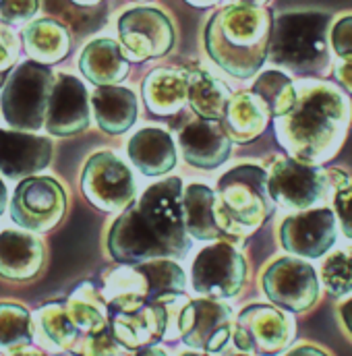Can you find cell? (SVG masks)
I'll list each match as a JSON object with an SVG mask.
<instances>
[{
  "instance_id": "30",
  "label": "cell",
  "mask_w": 352,
  "mask_h": 356,
  "mask_svg": "<svg viewBox=\"0 0 352 356\" xmlns=\"http://www.w3.org/2000/svg\"><path fill=\"white\" fill-rule=\"evenodd\" d=\"M23 44L27 54L42 65H54L63 60L71 50L67 27L52 19H40L27 25L23 29Z\"/></svg>"
},
{
  "instance_id": "14",
  "label": "cell",
  "mask_w": 352,
  "mask_h": 356,
  "mask_svg": "<svg viewBox=\"0 0 352 356\" xmlns=\"http://www.w3.org/2000/svg\"><path fill=\"white\" fill-rule=\"evenodd\" d=\"M67 195L61 182L50 177H27L10 201L13 220L33 232L52 230L65 216Z\"/></svg>"
},
{
  "instance_id": "50",
  "label": "cell",
  "mask_w": 352,
  "mask_h": 356,
  "mask_svg": "<svg viewBox=\"0 0 352 356\" xmlns=\"http://www.w3.org/2000/svg\"><path fill=\"white\" fill-rule=\"evenodd\" d=\"M71 2H75V4H79V6H93V4H97V2H102V0H71Z\"/></svg>"
},
{
  "instance_id": "1",
  "label": "cell",
  "mask_w": 352,
  "mask_h": 356,
  "mask_svg": "<svg viewBox=\"0 0 352 356\" xmlns=\"http://www.w3.org/2000/svg\"><path fill=\"white\" fill-rule=\"evenodd\" d=\"M352 106L346 91L326 81L298 88L294 108L275 118V137L286 154L309 166H323L344 145Z\"/></svg>"
},
{
  "instance_id": "15",
  "label": "cell",
  "mask_w": 352,
  "mask_h": 356,
  "mask_svg": "<svg viewBox=\"0 0 352 356\" xmlns=\"http://www.w3.org/2000/svg\"><path fill=\"white\" fill-rule=\"evenodd\" d=\"M284 251L301 259L323 257L338 238V220L330 207H313L288 216L278 230Z\"/></svg>"
},
{
  "instance_id": "32",
  "label": "cell",
  "mask_w": 352,
  "mask_h": 356,
  "mask_svg": "<svg viewBox=\"0 0 352 356\" xmlns=\"http://www.w3.org/2000/svg\"><path fill=\"white\" fill-rule=\"evenodd\" d=\"M65 305L73 323L81 330L83 336L110 327V309L102 294V288H97L95 284H79Z\"/></svg>"
},
{
  "instance_id": "38",
  "label": "cell",
  "mask_w": 352,
  "mask_h": 356,
  "mask_svg": "<svg viewBox=\"0 0 352 356\" xmlns=\"http://www.w3.org/2000/svg\"><path fill=\"white\" fill-rule=\"evenodd\" d=\"M330 44L338 58L352 60V15L340 17L330 29Z\"/></svg>"
},
{
  "instance_id": "11",
  "label": "cell",
  "mask_w": 352,
  "mask_h": 356,
  "mask_svg": "<svg viewBox=\"0 0 352 356\" xmlns=\"http://www.w3.org/2000/svg\"><path fill=\"white\" fill-rule=\"evenodd\" d=\"M262 290L278 309L307 313L321 296V277L301 257H278L262 273Z\"/></svg>"
},
{
  "instance_id": "22",
  "label": "cell",
  "mask_w": 352,
  "mask_h": 356,
  "mask_svg": "<svg viewBox=\"0 0 352 356\" xmlns=\"http://www.w3.org/2000/svg\"><path fill=\"white\" fill-rule=\"evenodd\" d=\"M135 168L145 177L168 175L176 166V145L173 135L162 127H145L137 131L127 145Z\"/></svg>"
},
{
  "instance_id": "17",
  "label": "cell",
  "mask_w": 352,
  "mask_h": 356,
  "mask_svg": "<svg viewBox=\"0 0 352 356\" xmlns=\"http://www.w3.org/2000/svg\"><path fill=\"white\" fill-rule=\"evenodd\" d=\"M180 298L170 302H147L135 311L110 313L112 334L131 350L158 346L170 338V311Z\"/></svg>"
},
{
  "instance_id": "3",
  "label": "cell",
  "mask_w": 352,
  "mask_h": 356,
  "mask_svg": "<svg viewBox=\"0 0 352 356\" xmlns=\"http://www.w3.org/2000/svg\"><path fill=\"white\" fill-rule=\"evenodd\" d=\"M330 23L321 10H294L273 19L269 60L294 75L321 77L330 71Z\"/></svg>"
},
{
  "instance_id": "36",
  "label": "cell",
  "mask_w": 352,
  "mask_h": 356,
  "mask_svg": "<svg viewBox=\"0 0 352 356\" xmlns=\"http://www.w3.org/2000/svg\"><path fill=\"white\" fill-rule=\"evenodd\" d=\"M319 277L332 296H346L352 292V247H344L326 257Z\"/></svg>"
},
{
  "instance_id": "42",
  "label": "cell",
  "mask_w": 352,
  "mask_h": 356,
  "mask_svg": "<svg viewBox=\"0 0 352 356\" xmlns=\"http://www.w3.org/2000/svg\"><path fill=\"white\" fill-rule=\"evenodd\" d=\"M334 75H336L338 83L344 88V91L352 93V60H342L340 65H336Z\"/></svg>"
},
{
  "instance_id": "7",
  "label": "cell",
  "mask_w": 352,
  "mask_h": 356,
  "mask_svg": "<svg viewBox=\"0 0 352 356\" xmlns=\"http://www.w3.org/2000/svg\"><path fill=\"white\" fill-rule=\"evenodd\" d=\"M182 195V180L170 177L147 186L137 203L143 220L170 251L173 259L184 257L191 249V238L184 224Z\"/></svg>"
},
{
  "instance_id": "27",
  "label": "cell",
  "mask_w": 352,
  "mask_h": 356,
  "mask_svg": "<svg viewBox=\"0 0 352 356\" xmlns=\"http://www.w3.org/2000/svg\"><path fill=\"white\" fill-rule=\"evenodd\" d=\"M102 294L110 313H127L147 305V277L139 266H120L106 273Z\"/></svg>"
},
{
  "instance_id": "51",
  "label": "cell",
  "mask_w": 352,
  "mask_h": 356,
  "mask_svg": "<svg viewBox=\"0 0 352 356\" xmlns=\"http://www.w3.org/2000/svg\"><path fill=\"white\" fill-rule=\"evenodd\" d=\"M180 356H209V355H205V353H184V355H180Z\"/></svg>"
},
{
  "instance_id": "49",
  "label": "cell",
  "mask_w": 352,
  "mask_h": 356,
  "mask_svg": "<svg viewBox=\"0 0 352 356\" xmlns=\"http://www.w3.org/2000/svg\"><path fill=\"white\" fill-rule=\"evenodd\" d=\"M237 4H251V6H264L269 0H234Z\"/></svg>"
},
{
  "instance_id": "39",
  "label": "cell",
  "mask_w": 352,
  "mask_h": 356,
  "mask_svg": "<svg viewBox=\"0 0 352 356\" xmlns=\"http://www.w3.org/2000/svg\"><path fill=\"white\" fill-rule=\"evenodd\" d=\"M38 0H0V21L8 25L25 23L38 13Z\"/></svg>"
},
{
  "instance_id": "48",
  "label": "cell",
  "mask_w": 352,
  "mask_h": 356,
  "mask_svg": "<svg viewBox=\"0 0 352 356\" xmlns=\"http://www.w3.org/2000/svg\"><path fill=\"white\" fill-rule=\"evenodd\" d=\"M4 207H6V186H4V182L0 180V216H2V211H4Z\"/></svg>"
},
{
  "instance_id": "37",
  "label": "cell",
  "mask_w": 352,
  "mask_h": 356,
  "mask_svg": "<svg viewBox=\"0 0 352 356\" xmlns=\"http://www.w3.org/2000/svg\"><path fill=\"white\" fill-rule=\"evenodd\" d=\"M133 353L135 350L127 348L110 327L83 336L75 348V355L81 356H133Z\"/></svg>"
},
{
  "instance_id": "24",
  "label": "cell",
  "mask_w": 352,
  "mask_h": 356,
  "mask_svg": "<svg viewBox=\"0 0 352 356\" xmlns=\"http://www.w3.org/2000/svg\"><path fill=\"white\" fill-rule=\"evenodd\" d=\"M81 73L93 86H118L129 75V58L114 40H93L81 52Z\"/></svg>"
},
{
  "instance_id": "40",
  "label": "cell",
  "mask_w": 352,
  "mask_h": 356,
  "mask_svg": "<svg viewBox=\"0 0 352 356\" xmlns=\"http://www.w3.org/2000/svg\"><path fill=\"white\" fill-rule=\"evenodd\" d=\"M334 213L342 234L352 241V184H346L334 195Z\"/></svg>"
},
{
  "instance_id": "6",
  "label": "cell",
  "mask_w": 352,
  "mask_h": 356,
  "mask_svg": "<svg viewBox=\"0 0 352 356\" xmlns=\"http://www.w3.org/2000/svg\"><path fill=\"white\" fill-rule=\"evenodd\" d=\"M54 79L52 71L35 60L13 69L0 91V112L10 129L27 133L46 124Z\"/></svg>"
},
{
  "instance_id": "31",
  "label": "cell",
  "mask_w": 352,
  "mask_h": 356,
  "mask_svg": "<svg viewBox=\"0 0 352 356\" xmlns=\"http://www.w3.org/2000/svg\"><path fill=\"white\" fill-rule=\"evenodd\" d=\"M228 88L203 69L189 73V104L201 120H224L228 104Z\"/></svg>"
},
{
  "instance_id": "29",
  "label": "cell",
  "mask_w": 352,
  "mask_h": 356,
  "mask_svg": "<svg viewBox=\"0 0 352 356\" xmlns=\"http://www.w3.org/2000/svg\"><path fill=\"white\" fill-rule=\"evenodd\" d=\"M182 201L189 236L197 241H218L224 236L216 216V191L195 182L184 188Z\"/></svg>"
},
{
  "instance_id": "12",
  "label": "cell",
  "mask_w": 352,
  "mask_h": 356,
  "mask_svg": "<svg viewBox=\"0 0 352 356\" xmlns=\"http://www.w3.org/2000/svg\"><path fill=\"white\" fill-rule=\"evenodd\" d=\"M118 38L127 58L143 63L168 54L175 46L176 33L173 21L160 8L135 6L120 15Z\"/></svg>"
},
{
  "instance_id": "47",
  "label": "cell",
  "mask_w": 352,
  "mask_h": 356,
  "mask_svg": "<svg viewBox=\"0 0 352 356\" xmlns=\"http://www.w3.org/2000/svg\"><path fill=\"white\" fill-rule=\"evenodd\" d=\"M189 4H193V6H199V8H203V6H211V4H218L220 0H186Z\"/></svg>"
},
{
  "instance_id": "8",
  "label": "cell",
  "mask_w": 352,
  "mask_h": 356,
  "mask_svg": "<svg viewBox=\"0 0 352 356\" xmlns=\"http://www.w3.org/2000/svg\"><path fill=\"white\" fill-rule=\"evenodd\" d=\"M232 309L216 298L186 300L176 317L180 340L189 348L209 356L224 355L232 346Z\"/></svg>"
},
{
  "instance_id": "5",
  "label": "cell",
  "mask_w": 352,
  "mask_h": 356,
  "mask_svg": "<svg viewBox=\"0 0 352 356\" xmlns=\"http://www.w3.org/2000/svg\"><path fill=\"white\" fill-rule=\"evenodd\" d=\"M269 191L278 205L290 211L313 209L328 197L344 188L349 177L342 170H323L319 166H309L303 162L286 158H273L269 168Z\"/></svg>"
},
{
  "instance_id": "21",
  "label": "cell",
  "mask_w": 352,
  "mask_h": 356,
  "mask_svg": "<svg viewBox=\"0 0 352 356\" xmlns=\"http://www.w3.org/2000/svg\"><path fill=\"white\" fill-rule=\"evenodd\" d=\"M44 245L38 236L23 230L0 232V277L8 282H27L44 266Z\"/></svg>"
},
{
  "instance_id": "26",
  "label": "cell",
  "mask_w": 352,
  "mask_h": 356,
  "mask_svg": "<svg viewBox=\"0 0 352 356\" xmlns=\"http://www.w3.org/2000/svg\"><path fill=\"white\" fill-rule=\"evenodd\" d=\"M143 99L156 116L180 112L189 102V73L180 69H156L143 81Z\"/></svg>"
},
{
  "instance_id": "13",
  "label": "cell",
  "mask_w": 352,
  "mask_h": 356,
  "mask_svg": "<svg viewBox=\"0 0 352 356\" xmlns=\"http://www.w3.org/2000/svg\"><path fill=\"white\" fill-rule=\"evenodd\" d=\"M81 188L89 203L104 211H125L137 195L131 168L112 152H97L89 158L81 175Z\"/></svg>"
},
{
  "instance_id": "43",
  "label": "cell",
  "mask_w": 352,
  "mask_h": 356,
  "mask_svg": "<svg viewBox=\"0 0 352 356\" xmlns=\"http://www.w3.org/2000/svg\"><path fill=\"white\" fill-rule=\"evenodd\" d=\"M338 317H340L342 327L346 330V334L352 338V296L338 307Z\"/></svg>"
},
{
  "instance_id": "28",
  "label": "cell",
  "mask_w": 352,
  "mask_h": 356,
  "mask_svg": "<svg viewBox=\"0 0 352 356\" xmlns=\"http://www.w3.org/2000/svg\"><path fill=\"white\" fill-rule=\"evenodd\" d=\"M271 114L253 91H239L230 97L224 122L234 143H249L265 131Z\"/></svg>"
},
{
  "instance_id": "46",
  "label": "cell",
  "mask_w": 352,
  "mask_h": 356,
  "mask_svg": "<svg viewBox=\"0 0 352 356\" xmlns=\"http://www.w3.org/2000/svg\"><path fill=\"white\" fill-rule=\"evenodd\" d=\"M6 356H46L44 353H40V350H35V348H21V350H15V353H8Z\"/></svg>"
},
{
  "instance_id": "19",
  "label": "cell",
  "mask_w": 352,
  "mask_h": 356,
  "mask_svg": "<svg viewBox=\"0 0 352 356\" xmlns=\"http://www.w3.org/2000/svg\"><path fill=\"white\" fill-rule=\"evenodd\" d=\"M184 162L201 170H214L230 158L232 139L222 120L189 122L178 135Z\"/></svg>"
},
{
  "instance_id": "35",
  "label": "cell",
  "mask_w": 352,
  "mask_h": 356,
  "mask_svg": "<svg viewBox=\"0 0 352 356\" xmlns=\"http://www.w3.org/2000/svg\"><path fill=\"white\" fill-rule=\"evenodd\" d=\"M269 110V114L273 118H280L284 114H288L298 97V88L294 86V81L282 73V71H265L262 73L251 89Z\"/></svg>"
},
{
  "instance_id": "4",
  "label": "cell",
  "mask_w": 352,
  "mask_h": 356,
  "mask_svg": "<svg viewBox=\"0 0 352 356\" xmlns=\"http://www.w3.org/2000/svg\"><path fill=\"white\" fill-rule=\"evenodd\" d=\"M269 175L257 164H239L224 172L216 184V216L222 234L243 241L257 232L273 213Z\"/></svg>"
},
{
  "instance_id": "18",
  "label": "cell",
  "mask_w": 352,
  "mask_h": 356,
  "mask_svg": "<svg viewBox=\"0 0 352 356\" xmlns=\"http://www.w3.org/2000/svg\"><path fill=\"white\" fill-rule=\"evenodd\" d=\"M89 127V93L86 86L67 73L54 79L46 129L56 137H71Z\"/></svg>"
},
{
  "instance_id": "52",
  "label": "cell",
  "mask_w": 352,
  "mask_h": 356,
  "mask_svg": "<svg viewBox=\"0 0 352 356\" xmlns=\"http://www.w3.org/2000/svg\"><path fill=\"white\" fill-rule=\"evenodd\" d=\"M230 356H257V355H249V353H237V355H230Z\"/></svg>"
},
{
  "instance_id": "34",
  "label": "cell",
  "mask_w": 352,
  "mask_h": 356,
  "mask_svg": "<svg viewBox=\"0 0 352 356\" xmlns=\"http://www.w3.org/2000/svg\"><path fill=\"white\" fill-rule=\"evenodd\" d=\"M35 340L33 315L17 302H0V353H15Z\"/></svg>"
},
{
  "instance_id": "25",
  "label": "cell",
  "mask_w": 352,
  "mask_h": 356,
  "mask_svg": "<svg viewBox=\"0 0 352 356\" xmlns=\"http://www.w3.org/2000/svg\"><path fill=\"white\" fill-rule=\"evenodd\" d=\"M33 327L38 342L54 353H75L83 338L63 302H48L40 307L33 315Z\"/></svg>"
},
{
  "instance_id": "9",
  "label": "cell",
  "mask_w": 352,
  "mask_h": 356,
  "mask_svg": "<svg viewBox=\"0 0 352 356\" xmlns=\"http://www.w3.org/2000/svg\"><path fill=\"white\" fill-rule=\"evenodd\" d=\"M294 319L271 305H249L234 321L232 346L237 353L257 356H275L284 353L294 340Z\"/></svg>"
},
{
  "instance_id": "23",
  "label": "cell",
  "mask_w": 352,
  "mask_h": 356,
  "mask_svg": "<svg viewBox=\"0 0 352 356\" xmlns=\"http://www.w3.org/2000/svg\"><path fill=\"white\" fill-rule=\"evenodd\" d=\"M91 108L97 120V127L108 135L127 133L137 120V97L131 89L120 86L97 88L91 95Z\"/></svg>"
},
{
  "instance_id": "2",
  "label": "cell",
  "mask_w": 352,
  "mask_h": 356,
  "mask_svg": "<svg viewBox=\"0 0 352 356\" xmlns=\"http://www.w3.org/2000/svg\"><path fill=\"white\" fill-rule=\"evenodd\" d=\"M271 31L273 17L269 8L228 4L207 21L205 50L228 75L251 79L269 58Z\"/></svg>"
},
{
  "instance_id": "20",
  "label": "cell",
  "mask_w": 352,
  "mask_h": 356,
  "mask_svg": "<svg viewBox=\"0 0 352 356\" xmlns=\"http://www.w3.org/2000/svg\"><path fill=\"white\" fill-rule=\"evenodd\" d=\"M52 160V143L25 131L0 129V172L8 178H25L44 170Z\"/></svg>"
},
{
  "instance_id": "16",
  "label": "cell",
  "mask_w": 352,
  "mask_h": 356,
  "mask_svg": "<svg viewBox=\"0 0 352 356\" xmlns=\"http://www.w3.org/2000/svg\"><path fill=\"white\" fill-rule=\"evenodd\" d=\"M106 247L120 266H139L154 259H173L170 251L154 234L137 205L127 207L112 224Z\"/></svg>"
},
{
  "instance_id": "45",
  "label": "cell",
  "mask_w": 352,
  "mask_h": 356,
  "mask_svg": "<svg viewBox=\"0 0 352 356\" xmlns=\"http://www.w3.org/2000/svg\"><path fill=\"white\" fill-rule=\"evenodd\" d=\"M133 356H168L162 348H158V346H147V348H139V350H135Z\"/></svg>"
},
{
  "instance_id": "10",
  "label": "cell",
  "mask_w": 352,
  "mask_h": 356,
  "mask_svg": "<svg viewBox=\"0 0 352 356\" xmlns=\"http://www.w3.org/2000/svg\"><path fill=\"white\" fill-rule=\"evenodd\" d=\"M249 266L243 253L228 241H214L201 249L191 267L193 290L205 298H234L247 282Z\"/></svg>"
},
{
  "instance_id": "41",
  "label": "cell",
  "mask_w": 352,
  "mask_h": 356,
  "mask_svg": "<svg viewBox=\"0 0 352 356\" xmlns=\"http://www.w3.org/2000/svg\"><path fill=\"white\" fill-rule=\"evenodd\" d=\"M19 56V40L10 27L0 25V73L8 71Z\"/></svg>"
},
{
  "instance_id": "44",
  "label": "cell",
  "mask_w": 352,
  "mask_h": 356,
  "mask_svg": "<svg viewBox=\"0 0 352 356\" xmlns=\"http://www.w3.org/2000/svg\"><path fill=\"white\" fill-rule=\"evenodd\" d=\"M284 356H330L326 350L317 348V346H311V344H301V346H294L292 350H288Z\"/></svg>"
},
{
  "instance_id": "33",
  "label": "cell",
  "mask_w": 352,
  "mask_h": 356,
  "mask_svg": "<svg viewBox=\"0 0 352 356\" xmlns=\"http://www.w3.org/2000/svg\"><path fill=\"white\" fill-rule=\"evenodd\" d=\"M147 277V302H170L184 296L186 275L173 259H154L139 264Z\"/></svg>"
}]
</instances>
